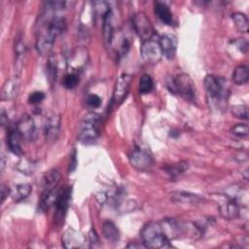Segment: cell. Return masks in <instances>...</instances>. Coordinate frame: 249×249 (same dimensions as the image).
<instances>
[{
  "label": "cell",
  "instance_id": "22",
  "mask_svg": "<svg viewBox=\"0 0 249 249\" xmlns=\"http://www.w3.org/2000/svg\"><path fill=\"white\" fill-rule=\"evenodd\" d=\"M102 232L106 240L111 243H116L120 240L121 233L118 227L112 221H105L102 225Z\"/></svg>",
  "mask_w": 249,
  "mask_h": 249
},
{
  "label": "cell",
  "instance_id": "35",
  "mask_svg": "<svg viewBox=\"0 0 249 249\" xmlns=\"http://www.w3.org/2000/svg\"><path fill=\"white\" fill-rule=\"evenodd\" d=\"M45 98V94L42 91H33L28 96V102L30 104H39Z\"/></svg>",
  "mask_w": 249,
  "mask_h": 249
},
{
  "label": "cell",
  "instance_id": "36",
  "mask_svg": "<svg viewBox=\"0 0 249 249\" xmlns=\"http://www.w3.org/2000/svg\"><path fill=\"white\" fill-rule=\"evenodd\" d=\"M86 102L89 106L96 108L99 107L101 104V98L96 94H89L86 98Z\"/></svg>",
  "mask_w": 249,
  "mask_h": 249
},
{
  "label": "cell",
  "instance_id": "19",
  "mask_svg": "<svg viewBox=\"0 0 249 249\" xmlns=\"http://www.w3.org/2000/svg\"><path fill=\"white\" fill-rule=\"evenodd\" d=\"M112 11L109 9L106 14L102 18V28H103V37L104 41L107 46H110L113 41V35H114V28H113V21H112Z\"/></svg>",
  "mask_w": 249,
  "mask_h": 249
},
{
  "label": "cell",
  "instance_id": "12",
  "mask_svg": "<svg viewBox=\"0 0 249 249\" xmlns=\"http://www.w3.org/2000/svg\"><path fill=\"white\" fill-rule=\"evenodd\" d=\"M159 44L162 53V55H164L168 59H172L177 51V38L173 34H163L160 37Z\"/></svg>",
  "mask_w": 249,
  "mask_h": 249
},
{
  "label": "cell",
  "instance_id": "1",
  "mask_svg": "<svg viewBox=\"0 0 249 249\" xmlns=\"http://www.w3.org/2000/svg\"><path fill=\"white\" fill-rule=\"evenodd\" d=\"M65 28V20L62 18L55 17L48 20L44 30L38 36L36 41V49L41 55L48 54L54 44L55 38Z\"/></svg>",
  "mask_w": 249,
  "mask_h": 249
},
{
  "label": "cell",
  "instance_id": "38",
  "mask_svg": "<svg viewBox=\"0 0 249 249\" xmlns=\"http://www.w3.org/2000/svg\"><path fill=\"white\" fill-rule=\"evenodd\" d=\"M10 194H11V190H10L8 187H6L5 185H2V187H1V201L3 202V201L5 200V198H6Z\"/></svg>",
  "mask_w": 249,
  "mask_h": 249
},
{
  "label": "cell",
  "instance_id": "18",
  "mask_svg": "<svg viewBox=\"0 0 249 249\" xmlns=\"http://www.w3.org/2000/svg\"><path fill=\"white\" fill-rule=\"evenodd\" d=\"M71 198V188H65L61 191L59 197L56 201V218L57 219H63L66 210L68 209L69 203Z\"/></svg>",
  "mask_w": 249,
  "mask_h": 249
},
{
  "label": "cell",
  "instance_id": "8",
  "mask_svg": "<svg viewBox=\"0 0 249 249\" xmlns=\"http://www.w3.org/2000/svg\"><path fill=\"white\" fill-rule=\"evenodd\" d=\"M140 53L145 62L152 64L159 62L162 56L159 41H155L153 39L142 42Z\"/></svg>",
  "mask_w": 249,
  "mask_h": 249
},
{
  "label": "cell",
  "instance_id": "28",
  "mask_svg": "<svg viewBox=\"0 0 249 249\" xmlns=\"http://www.w3.org/2000/svg\"><path fill=\"white\" fill-rule=\"evenodd\" d=\"M231 18L238 31L243 33H246L248 31V18L243 13H234L231 15Z\"/></svg>",
  "mask_w": 249,
  "mask_h": 249
},
{
  "label": "cell",
  "instance_id": "30",
  "mask_svg": "<svg viewBox=\"0 0 249 249\" xmlns=\"http://www.w3.org/2000/svg\"><path fill=\"white\" fill-rule=\"evenodd\" d=\"M36 162L27 159H22L20 160L18 164H17V169L19 170L20 172L30 175L32 173H34L35 169H36Z\"/></svg>",
  "mask_w": 249,
  "mask_h": 249
},
{
  "label": "cell",
  "instance_id": "10",
  "mask_svg": "<svg viewBox=\"0 0 249 249\" xmlns=\"http://www.w3.org/2000/svg\"><path fill=\"white\" fill-rule=\"evenodd\" d=\"M62 244L65 248L72 249V248H82L86 246L87 238L81 232L72 228L67 229L62 234Z\"/></svg>",
  "mask_w": 249,
  "mask_h": 249
},
{
  "label": "cell",
  "instance_id": "11",
  "mask_svg": "<svg viewBox=\"0 0 249 249\" xmlns=\"http://www.w3.org/2000/svg\"><path fill=\"white\" fill-rule=\"evenodd\" d=\"M132 81V76L126 73L122 74L116 83L114 94H113V102L115 103H121L124 97L126 96L130 84Z\"/></svg>",
  "mask_w": 249,
  "mask_h": 249
},
{
  "label": "cell",
  "instance_id": "2",
  "mask_svg": "<svg viewBox=\"0 0 249 249\" xmlns=\"http://www.w3.org/2000/svg\"><path fill=\"white\" fill-rule=\"evenodd\" d=\"M143 245L148 248H170V240L165 236L160 222H150L141 230Z\"/></svg>",
  "mask_w": 249,
  "mask_h": 249
},
{
  "label": "cell",
  "instance_id": "34",
  "mask_svg": "<svg viewBox=\"0 0 249 249\" xmlns=\"http://www.w3.org/2000/svg\"><path fill=\"white\" fill-rule=\"evenodd\" d=\"M231 114L236 118L247 120V118H248V108L244 104L234 105L231 108Z\"/></svg>",
  "mask_w": 249,
  "mask_h": 249
},
{
  "label": "cell",
  "instance_id": "5",
  "mask_svg": "<svg viewBox=\"0 0 249 249\" xmlns=\"http://www.w3.org/2000/svg\"><path fill=\"white\" fill-rule=\"evenodd\" d=\"M132 25L142 42L152 39L155 30L151 20L145 13L139 12L135 14L132 18Z\"/></svg>",
  "mask_w": 249,
  "mask_h": 249
},
{
  "label": "cell",
  "instance_id": "25",
  "mask_svg": "<svg viewBox=\"0 0 249 249\" xmlns=\"http://www.w3.org/2000/svg\"><path fill=\"white\" fill-rule=\"evenodd\" d=\"M60 178H61V174L57 169L55 168L51 169L47 173H45L42 178L43 187L45 188V190L54 188L57 186Z\"/></svg>",
  "mask_w": 249,
  "mask_h": 249
},
{
  "label": "cell",
  "instance_id": "32",
  "mask_svg": "<svg viewBox=\"0 0 249 249\" xmlns=\"http://www.w3.org/2000/svg\"><path fill=\"white\" fill-rule=\"evenodd\" d=\"M231 133L236 137L244 138L248 135V125L246 124H237L231 128Z\"/></svg>",
  "mask_w": 249,
  "mask_h": 249
},
{
  "label": "cell",
  "instance_id": "15",
  "mask_svg": "<svg viewBox=\"0 0 249 249\" xmlns=\"http://www.w3.org/2000/svg\"><path fill=\"white\" fill-rule=\"evenodd\" d=\"M61 190L56 186L52 189L45 190L40 200V209L43 211L48 210L53 205L56 204V201L59 197Z\"/></svg>",
  "mask_w": 249,
  "mask_h": 249
},
{
  "label": "cell",
  "instance_id": "23",
  "mask_svg": "<svg viewBox=\"0 0 249 249\" xmlns=\"http://www.w3.org/2000/svg\"><path fill=\"white\" fill-rule=\"evenodd\" d=\"M172 200L176 202H181V203H199L203 200L202 197L196 194H191V193H186V192H175L172 193Z\"/></svg>",
  "mask_w": 249,
  "mask_h": 249
},
{
  "label": "cell",
  "instance_id": "33",
  "mask_svg": "<svg viewBox=\"0 0 249 249\" xmlns=\"http://www.w3.org/2000/svg\"><path fill=\"white\" fill-rule=\"evenodd\" d=\"M79 84V76L75 72L68 73L63 79V86L66 89H74Z\"/></svg>",
  "mask_w": 249,
  "mask_h": 249
},
{
  "label": "cell",
  "instance_id": "16",
  "mask_svg": "<svg viewBox=\"0 0 249 249\" xmlns=\"http://www.w3.org/2000/svg\"><path fill=\"white\" fill-rule=\"evenodd\" d=\"M19 79L18 77H13L5 82L1 90V99L10 100L17 96L19 89Z\"/></svg>",
  "mask_w": 249,
  "mask_h": 249
},
{
  "label": "cell",
  "instance_id": "7",
  "mask_svg": "<svg viewBox=\"0 0 249 249\" xmlns=\"http://www.w3.org/2000/svg\"><path fill=\"white\" fill-rule=\"evenodd\" d=\"M129 161L134 168L140 171L150 170L154 163L151 153L142 147H136L132 150L129 155Z\"/></svg>",
  "mask_w": 249,
  "mask_h": 249
},
{
  "label": "cell",
  "instance_id": "17",
  "mask_svg": "<svg viewBox=\"0 0 249 249\" xmlns=\"http://www.w3.org/2000/svg\"><path fill=\"white\" fill-rule=\"evenodd\" d=\"M220 214L226 219H234L240 215L241 208L239 207L237 200L230 198L227 202L220 205Z\"/></svg>",
  "mask_w": 249,
  "mask_h": 249
},
{
  "label": "cell",
  "instance_id": "13",
  "mask_svg": "<svg viewBox=\"0 0 249 249\" xmlns=\"http://www.w3.org/2000/svg\"><path fill=\"white\" fill-rule=\"evenodd\" d=\"M161 229L165 234V236L171 240L174 238H178L180 234L184 231L185 227L181 225L177 220L173 218H166L160 222Z\"/></svg>",
  "mask_w": 249,
  "mask_h": 249
},
{
  "label": "cell",
  "instance_id": "20",
  "mask_svg": "<svg viewBox=\"0 0 249 249\" xmlns=\"http://www.w3.org/2000/svg\"><path fill=\"white\" fill-rule=\"evenodd\" d=\"M155 14L157 17L167 25L173 24V16L169 9V7L163 2H156L155 3Z\"/></svg>",
  "mask_w": 249,
  "mask_h": 249
},
{
  "label": "cell",
  "instance_id": "26",
  "mask_svg": "<svg viewBox=\"0 0 249 249\" xmlns=\"http://www.w3.org/2000/svg\"><path fill=\"white\" fill-rule=\"evenodd\" d=\"M249 70L246 65H238L232 73V81L236 85H243L248 82Z\"/></svg>",
  "mask_w": 249,
  "mask_h": 249
},
{
  "label": "cell",
  "instance_id": "40",
  "mask_svg": "<svg viewBox=\"0 0 249 249\" xmlns=\"http://www.w3.org/2000/svg\"><path fill=\"white\" fill-rule=\"evenodd\" d=\"M2 166H1V170L3 171L4 170V166H5V158H4V156H2Z\"/></svg>",
  "mask_w": 249,
  "mask_h": 249
},
{
  "label": "cell",
  "instance_id": "6",
  "mask_svg": "<svg viewBox=\"0 0 249 249\" xmlns=\"http://www.w3.org/2000/svg\"><path fill=\"white\" fill-rule=\"evenodd\" d=\"M225 80L214 76V75H207L204 79V87L208 96L216 101L222 100L226 98V94L228 92L227 87H225Z\"/></svg>",
  "mask_w": 249,
  "mask_h": 249
},
{
  "label": "cell",
  "instance_id": "4",
  "mask_svg": "<svg viewBox=\"0 0 249 249\" xmlns=\"http://www.w3.org/2000/svg\"><path fill=\"white\" fill-rule=\"evenodd\" d=\"M167 87L171 92L178 93L185 100L190 102L196 101V88L190 75L186 73L177 75L170 83H167Z\"/></svg>",
  "mask_w": 249,
  "mask_h": 249
},
{
  "label": "cell",
  "instance_id": "14",
  "mask_svg": "<svg viewBox=\"0 0 249 249\" xmlns=\"http://www.w3.org/2000/svg\"><path fill=\"white\" fill-rule=\"evenodd\" d=\"M60 128V117L55 113L48 116L45 123V135L49 141H53L57 138Z\"/></svg>",
  "mask_w": 249,
  "mask_h": 249
},
{
  "label": "cell",
  "instance_id": "37",
  "mask_svg": "<svg viewBox=\"0 0 249 249\" xmlns=\"http://www.w3.org/2000/svg\"><path fill=\"white\" fill-rule=\"evenodd\" d=\"M76 166H77V152L75 149H73L72 153H70V158H69V167H68L69 172H73L76 169Z\"/></svg>",
  "mask_w": 249,
  "mask_h": 249
},
{
  "label": "cell",
  "instance_id": "31",
  "mask_svg": "<svg viewBox=\"0 0 249 249\" xmlns=\"http://www.w3.org/2000/svg\"><path fill=\"white\" fill-rule=\"evenodd\" d=\"M188 165L185 162H178L177 164H171L164 167L165 172L170 177H177L187 169Z\"/></svg>",
  "mask_w": 249,
  "mask_h": 249
},
{
  "label": "cell",
  "instance_id": "27",
  "mask_svg": "<svg viewBox=\"0 0 249 249\" xmlns=\"http://www.w3.org/2000/svg\"><path fill=\"white\" fill-rule=\"evenodd\" d=\"M46 74H47L49 83L53 85L55 82L56 74H57V60L53 55L50 56L48 59V63L46 65Z\"/></svg>",
  "mask_w": 249,
  "mask_h": 249
},
{
  "label": "cell",
  "instance_id": "21",
  "mask_svg": "<svg viewBox=\"0 0 249 249\" xmlns=\"http://www.w3.org/2000/svg\"><path fill=\"white\" fill-rule=\"evenodd\" d=\"M20 139H21V136L18 133V131L17 130V128L11 129L9 131L8 136H7V145L9 147L10 151L12 153H14L15 155H18V156L22 155V150H21V146H20Z\"/></svg>",
  "mask_w": 249,
  "mask_h": 249
},
{
  "label": "cell",
  "instance_id": "29",
  "mask_svg": "<svg viewBox=\"0 0 249 249\" xmlns=\"http://www.w3.org/2000/svg\"><path fill=\"white\" fill-rule=\"evenodd\" d=\"M153 88H154V82L152 77L148 74L142 75V77L139 80V87H138L139 92L141 94H146L150 92L153 89Z\"/></svg>",
  "mask_w": 249,
  "mask_h": 249
},
{
  "label": "cell",
  "instance_id": "39",
  "mask_svg": "<svg viewBox=\"0 0 249 249\" xmlns=\"http://www.w3.org/2000/svg\"><path fill=\"white\" fill-rule=\"evenodd\" d=\"M8 124V115L6 114V112L4 110H2L1 112V124L4 126Z\"/></svg>",
  "mask_w": 249,
  "mask_h": 249
},
{
  "label": "cell",
  "instance_id": "9",
  "mask_svg": "<svg viewBox=\"0 0 249 249\" xmlns=\"http://www.w3.org/2000/svg\"><path fill=\"white\" fill-rule=\"evenodd\" d=\"M16 128L20 134L21 138L27 141H33L36 137V125L33 118L30 115H22L18 120Z\"/></svg>",
  "mask_w": 249,
  "mask_h": 249
},
{
  "label": "cell",
  "instance_id": "24",
  "mask_svg": "<svg viewBox=\"0 0 249 249\" xmlns=\"http://www.w3.org/2000/svg\"><path fill=\"white\" fill-rule=\"evenodd\" d=\"M31 191H32V186L28 183H24V184H19L15 186V188L11 190L10 195L12 196L15 201L18 202L26 198L30 195Z\"/></svg>",
  "mask_w": 249,
  "mask_h": 249
},
{
  "label": "cell",
  "instance_id": "3",
  "mask_svg": "<svg viewBox=\"0 0 249 249\" xmlns=\"http://www.w3.org/2000/svg\"><path fill=\"white\" fill-rule=\"evenodd\" d=\"M100 116L97 113H89L85 116L78 135L79 141L83 144H92L99 136Z\"/></svg>",
  "mask_w": 249,
  "mask_h": 249
}]
</instances>
